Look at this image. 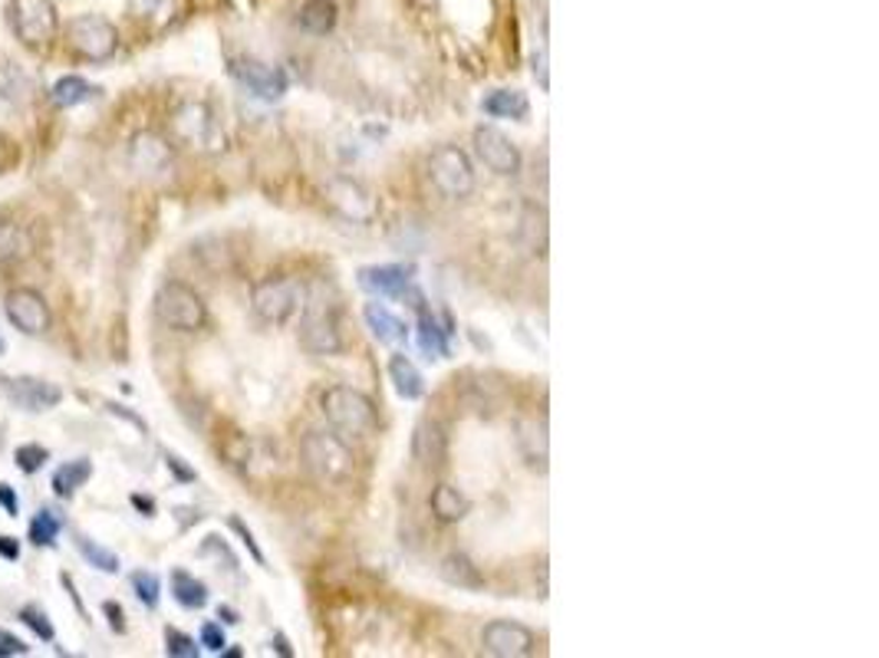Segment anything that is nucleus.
Returning <instances> with one entry per match:
<instances>
[{
	"instance_id": "37",
	"label": "nucleus",
	"mask_w": 879,
	"mask_h": 658,
	"mask_svg": "<svg viewBox=\"0 0 879 658\" xmlns=\"http://www.w3.org/2000/svg\"><path fill=\"white\" fill-rule=\"evenodd\" d=\"M165 652L172 658H198V646L192 636H185L178 629H165Z\"/></svg>"
},
{
	"instance_id": "1",
	"label": "nucleus",
	"mask_w": 879,
	"mask_h": 658,
	"mask_svg": "<svg viewBox=\"0 0 879 658\" xmlns=\"http://www.w3.org/2000/svg\"><path fill=\"white\" fill-rule=\"evenodd\" d=\"M300 457L324 487H343L356 467V457L339 432H307V439L300 441Z\"/></svg>"
},
{
	"instance_id": "39",
	"label": "nucleus",
	"mask_w": 879,
	"mask_h": 658,
	"mask_svg": "<svg viewBox=\"0 0 879 658\" xmlns=\"http://www.w3.org/2000/svg\"><path fill=\"white\" fill-rule=\"evenodd\" d=\"M202 646L208 649V652H224V646H227V639H224V629H221L218 623H205L202 626Z\"/></svg>"
},
{
	"instance_id": "6",
	"label": "nucleus",
	"mask_w": 879,
	"mask_h": 658,
	"mask_svg": "<svg viewBox=\"0 0 879 658\" xmlns=\"http://www.w3.org/2000/svg\"><path fill=\"white\" fill-rule=\"evenodd\" d=\"M70 47L90 63H106L119 50V30L106 17H96V13L76 17L70 23Z\"/></svg>"
},
{
	"instance_id": "14",
	"label": "nucleus",
	"mask_w": 879,
	"mask_h": 658,
	"mask_svg": "<svg viewBox=\"0 0 879 658\" xmlns=\"http://www.w3.org/2000/svg\"><path fill=\"white\" fill-rule=\"evenodd\" d=\"M330 195V205L343 215L346 220H356V224H369L376 218V198L352 178H336L327 188Z\"/></svg>"
},
{
	"instance_id": "29",
	"label": "nucleus",
	"mask_w": 879,
	"mask_h": 658,
	"mask_svg": "<svg viewBox=\"0 0 879 658\" xmlns=\"http://www.w3.org/2000/svg\"><path fill=\"white\" fill-rule=\"evenodd\" d=\"M481 110L488 112V115H494V119H528L531 103H528V96L521 90H494L481 103Z\"/></svg>"
},
{
	"instance_id": "26",
	"label": "nucleus",
	"mask_w": 879,
	"mask_h": 658,
	"mask_svg": "<svg viewBox=\"0 0 879 658\" xmlns=\"http://www.w3.org/2000/svg\"><path fill=\"white\" fill-rule=\"evenodd\" d=\"M30 250H33V237L27 234V227L17 220H0V264H17L30 257Z\"/></svg>"
},
{
	"instance_id": "17",
	"label": "nucleus",
	"mask_w": 879,
	"mask_h": 658,
	"mask_svg": "<svg viewBox=\"0 0 879 658\" xmlns=\"http://www.w3.org/2000/svg\"><path fill=\"white\" fill-rule=\"evenodd\" d=\"M129 158H132V165H135L139 172H145V175H159V172H165V168L172 165V148H168V142H165L162 135H155V132H139V135H132V142H129Z\"/></svg>"
},
{
	"instance_id": "20",
	"label": "nucleus",
	"mask_w": 879,
	"mask_h": 658,
	"mask_svg": "<svg viewBox=\"0 0 879 658\" xmlns=\"http://www.w3.org/2000/svg\"><path fill=\"white\" fill-rule=\"evenodd\" d=\"M441 579L448 586H458V589H484V573L478 569V563L464 553H448L441 559Z\"/></svg>"
},
{
	"instance_id": "33",
	"label": "nucleus",
	"mask_w": 879,
	"mask_h": 658,
	"mask_svg": "<svg viewBox=\"0 0 879 658\" xmlns=\"http://www.w3.org/2000/svg\"><path fill=\"white\" fill-rule=\"evenodd\" d=\"M76 549H80V556L90 563V566H96V569H103V573H119V556L112 553V549L100 547L96 541H90V537H76Z\"/></svg>"
},
{
	"instance_id": "31",
	"label": "nucleus",
	"mask_w": 879,
	"mask_h": 658,
	"mask_svg": "<svg viewBox=\"0 0 879 658\" xmlns=\"http://www.w3.org/2000/svg\"><path fill=\"white\" fill-rule=\"evenodd\" d=\"M448 329H439V323H436V317L429 313V310H422L419 313V346H422V352L429 356V359H441V356H448Z\"/></svg>"
},
{
	"instance_id": "8",
	"label": "nucleus",
	"mask_w": 879,
	"mask_h": 658,
	"mask_svg": "<svg viewBox=\"0 0 879 658\" xmlns=\"http://www.w3.org/2000/svg\"><path fill=\"white\" fill-rule=\"evenodd\" d=\"M231 73H234V80H237L251 96H257V100H264V103L280 100V96L287 93V86H290V80H287V73H284L280 66L260 63V60H254V56H241V60H234V63H231Z\"/></svg>"
},
{
	"instance_id": "40",
	"label": "nucleus",
	"mask_w": 879,
	"mask_h": 658,
	"mask_svg": "<svg viewBox=\"0 0 879 658\" xmlns=\"http://www.w3.org/2000/svg\"><path fill=\"white\" fill-rule=\"evenodd\" d=\"M27 652H30V646H27L23 639H17L13 633H7V629H0V658L27 656Z\"/></svg>"
},
{
	"instance_id": "15",
	"label": "nucleus",
	"mask_w": 879,
	"mask_h": 658,
	"mask_svg": "<svg viewBox=\"0 0 879 658\" xmlns=\"http://www.w3.org/2000/svg\"><path fill=\"white\" fill-rule=\"evenodd\" d=\"M514 441H518V451H521L524 464L544 474L550 461L548 422H544V419H518V425H514Z\"/></svg>"
},
{
	"instance_id": "28",
	"label": "nucleus",
	"mask_w": 879,
	"mask_h": 658,
	"mask_svg": "<svg viewBox=\"0 0 879 658\" xmlns=\"http://www.w3.org/2000/svg\"><path fill=\"white\" fill-rule=\"evenodd\" d=\"M336 3L333 0H307L297 13V23L314 33V37H327L333 27H336Z\"/></svg>"
},
{
	"instance_id": "49",
	"label": "nucleus",
	"mask_w": 879,
	"mask_h": 658,
	"mask_svg": "<svg viewBox=\"0 0 879 658\" xmlns=\"http://www.w3.org/2000/svg\"><path fill=\"white\" fill-rule=\"evenodd\" d=\"M221 616H224V623H231V626H234V623H237V616H234V613H231V609H221Z\"/></svg>"
},
{
	"instance_id": "7",
	"label": "nucleus",
	"mask_w": 879,
	"mask_h": 658,
	"mask_svg": "<svg viewBox=\"0 0 879 658\" xmlns=\"http://www.w3.org/2000/svg\"><path fill=\"white\" fill-rule=\"evenodd\" d=\"M10 23L27 47H47L57 37V7L53 0H13Z\"/></svg>"
},
{
	"instance_id": "42",
	"label": "nucleus",
	"mask_w": 879,
	"mask_h": 658,
	"mask_svg": "<svg viewBox=\"0 0 879 658\" xmlns=\"http://www.w3.org/2000/svg\"><path fill=\"white\" fill-rule=\"evenodd\" d=\"M103 609H106V616H110L112 629H115V633H125V613H122V606H119V603H103Z\"/></svg>"
},
{
	"instance_id": "23",
	"label": "nucleus",
	"mask_w": 879,
	"mask_h": 658,
	"mask_svg": "<svg viewBox=\"0 0 879 658\" xmlns=\"http://www.w3.org/2000/svg\"><path fill=\"white\" fill-rule=\"evenodd\" d=\"M362 317H366V327L372 329V336L379 342H392L396 346V342H406L409 339V327L389 307H382V304H366Z\"/></svg>"
},
{
	"instance_id": "18",
	"label": "nucleus",
	"mask_w": 879,
	"mask_h": 658,
	"mask_svg": "<svg viewBox=\"0 0 879 658\" xmlns=\"http://www.w3.org/2000/svg\"><path fill=\"white\" fill-rule=\"evenodd\" d=\"M412 454L422 467H441L448 461V435L436 419L419 422L412 435Z\"/></svg>"
},
{
	"instance_id": "36",
	"label": "nucleus",
	"mask_w": 879,
	"mask_h": 658,
	"mask_svg": "<svg viewBox=\"0 0 879 658\" xmlns=\"http://www.w3.org/2000/svg\"><path fill=\"white\" fill-rule=\"evenodd\" d=\"M20 623L30 626L43 642H53V636H57V633H53V623L47 619V613H43L40 606H23V609H20Z\"/></svg>"
},
{
	"instance_id": "35",
	"label": "nucleus",
	"mask_w": 879,
	"mask_h": 658,
	"mask_svg": "<svg viewBox=\"0 0 879 658\" xmlns=\"http://www.w3.org/2000/svg\"><path fill=\"white\" fill-rule=\"evenodd\" d=\"M13 461H17V467H20L23 474H37V471L50 461V451H47L43 444H20L17 454H13Z\"/></svg>"
},
{
	"instance_id": "21",
	"label": "nucleus",
	"mask_w": 879,
	"mask_h": 658,
	"mask_svg": "<svg viewBox=\"0 0 879 658\" xmlns=\"http://www.w3.org/2000/svg\"><path fill=\"white\" fill-rule=\"evenodd\" d=\"M518 237H521L528 254L544 257L548 254V212L538 205H524L521 220H518Z\"/></svg>"
},
{
	"instance_id": "27",
	"label": "nucleus",
	"mask_w": 879,
	"mask_h": 658,
	"mask_svg": "<svg viewBox=\"0 0 879 658\" xmlns=\"http://www.w3.org/2000/svg\"><path fill=\"white\" fill-rule=\"evenodd\" d=\"M96 93H100V90H96L93 83H86L83 76H60V80L53 83L50 100H53V106H60V110H73V106H80V103H90Z\"/></svg>"
},
{
	"instance_id": "50",
	"label": "nucleus",
	"mask_w": 879,
	"mask_h": 658,
	"mask_svg": "<svg viewBox=\"0 0 879 658\" xmlns=\"http://www.w3.org/2000/svg\"><path fill=\"white\" fill-rule=\"evenodd\" d=\"M0 352H3V339H0Z\"/></svg>"
},
{
	"instance_id": "46",
	"label": "nucleus",
	"mask_w": 879,
	"mask_h": 658,
	"mask_svg": "<svg viewBox=\"0 0 879 658\" xmlns=\"http://www.w3.org/2000/svg\"><path fill=\"white\" fill-rule=\"evenodd\" d=\"M106 409H110L112 415H122V419H125V422H132V425H135V429H139V432H145V422H142V419H135V415H132V412H125V409H122V405H106Z\"/></svg>"
},
{
	"instance_id": "16",
	"label": "nucleus",
	"mask_w": 879,
	"mask_h": 658,
	"mask_svg": "<svg viewBox=\"0 0 879 658\" xmlns=\"http://www.w3.org/2000/svg\"><path fill=\"white\" fill-rule=\"evenodd\" d=\"M175 132L192 142V145H202V148H212V142L218 138V125H215V115L205 103H188L175 112Z\"/></svg>"
},
{
	"instance_id": "11",
	"label": "nucleus",
	"mask_w": 879,
	"mask_h": 658,
	"mask_svg": "<svg viewBox=\"0 0 879 658\" xmlns=\"http://www.w3.org/2000/svg\"><path fill=\"white\" fill-rule=\"evenodd\" d=\"M3 313H7V320L13 327L20 329V332H27V336H43L50 329V323H53L47 300L37 290H30V287H13L3 297Z\"/></svg>"
},
{
	"instance_id": "44",
	"label": "nucleus",
	"mask_w": 879,
	"mask_h": 658,
	"mask_svg": "<svg viewBox=\"0 0 879 658\" xmlns=\"http://www.w3.org/2000/svg\"><path fill=\"white\" fill-rule=\"evenodd\" d=\"M534 76H541V90H548L550 80H548V53H538L534 56Z\"/></svg>"
},
{
	"instance_id": "9",
	"label": "nucleus",
	"mask_w": 879,
	"mask_h": 658,
	"mask_svg": "<svg viewBox=\"0 0 879 658\" xmlns=\"http://www.w3.org/2000/svg\"><path fill=\"white\" fill-rule=\"evenodd\" d=\"M474 152L484 162V168H491L501 178H514L521 172V148L494 125H481L474 128Z\"/></svg>"
},
{
	"instance_id": "22",
	"label": "nucleus",
	"mask_w": 879,
	"mask_h": 658,
	"mask_svg": "<svg viewBox=\"0 0 879 658\" xmlns=\"http://www.w3.org/2000/svg\"><path fill=\"white\" fill-rule=\"evenodd\" d=\"M389 379H392L396 392H399L406 402H416V399L426 395V379H422V372H419L416 362H412L409 356H402V352L389 359Z\"/></svg>"
},
{
	"instance_id": "34",
	"label": "nucleus",
	"mask_w": 879,
	"mask_h": 658,
	"mask_svg": "<svg viewBox=\"0 0 879 658\" xmlns=\"http://www.w3.org/2000/svg\"><path fill=\"white\" fill-rule=\"evenodd\" d=\"M132 589H135V596H139V603H142V606H149V609H155V606H159L162 583H159V576H155V573H149V569H135V573H132Z\"/></svg>"
},
{
	"instance_id": "5",
	"label": "nucleus",
	"mask_w": 879,
	"mask_h": 658,
	"mask_svg": "<svg viewBox=\"0 0 879 658\" xmlns=\"http://www.w3.org/2000/svg\"><path fill=\"white\" fill-rule=\"evenodd\" d=\"M429 175H432V185L448 202H461L474 192V165L458 145H441L432 152Z\"/></svg>"
},
{
	"instance_id": "41",
	"label": "nucleus",
	"mask_w": 879,
	"mask_h": 658,
	"mask_svg": "<svg viewBox=\"0 0 879 658\" xmlns=\"http://www.w3.org/2000/svg\"><path fill=\"white\" fill-rule=\"evenodd\" d=\"M0 504H3V511H7V517H17V514H20V504H17V494H13L10 484H0Z\"/></svg>"
},
{
	"instance_id": "47",
	"label": "nucleus",
	"mask_w": 879,
	"mask_h": 658,
	"mask_svg": "<svg viewBox=\"0 0 879 658\" xmlns=\"http://www.w3.org/2000/svg\"><path fill=\"white\" fill-rule=\"evenodd\" d=\"M132 504H135V507H139L145 517H152V514H155V504H152L149 497H142V494H132Z\"/></svg>"
},
{
	"instance_id": "30",
	"label": "nucleus",
	"mask_w": 879,
	"mask_h": 658,
	"mask_svg": "<svg viewBox=\"0 0 879 658\" xmlns=\"http://www.w3.org/2000/svg\"><path fill=\"white\" fill-rule=\"evenodd\" d=\"M172 596L185 609H205L208 606V586L202 579H195L192 573H185V569L172 573Z\"/></svg>"
},
{
	"instance_id": "25",
	"label": "nucleus",
	"mask_w": 879,
	"mask_h": 658,
	"mask_svg": "<svg viewBox=\"0 0 879 658\" xmlns=\"http://www.w3.org/2000/svg\"><path fill=\"white\" fill-rule=\"evenodd\" d=\"M90 474H93V464H90V457H76V461H67V464H60L57 471H53V481H50V487H53V494L57 497H63V501H70L86 481H90Z\"/></svg>"
},
{
	"instance_id": "2",
	"label": "nucleus",
	"mask_w": 879,
	"mask_h": 658,
	"mask_svg": "<svg viewBox=\"0 0 879 658\" xmlns=\"http://www.w3.org/2000/svg\"><path fill=\"white\" fill-rule=\"evenodd\" d=\"M320 409L327 415V422L333 425V432L339 435H352V439H366L379 415H376V402L362 392V389H352V385H333L324 392L320 399Z\"/></svg>"
},
{
	"instance_id": "24",
	"label": "nucleus",
	"mask_w": 879,
	"mask_h": 658,
	"mask_svg": "<svg viewBox=\"0 0 879 658\" xmlns=\"http://www.w3.org/2000/svg\"><path fill=\"white\" fill-rule=\"evenodd\" d=\"M429 507H432V514H436L439 524H458V521H464L471 514V501L458 487H451V484H439L432 491Z\"/></svg>"
},
{
	"instance_id": "43",
	"label": "nucleus",
	"mask_w": 879,
	"mask_h": 658,
	"mask_svg": "<svg viewBox=\"0 0 879 658\" xmlns=\"http://www.w3.org/2000/svg\"><path fill=\"white\" fill-rule=\"evenodd\" d=\"M165 461H168V467L175 471V477H178V481H195V471H192V467H185V464H182L175 454H168Z\"/></svg>"
},
{
	"instance_id": "19",
	"label": "nucleus",
	"mask_w": 879,
	"mask_h": 658,
	"mask_svg": "<svg viewBox=\"0 0 879 658\" xmlns=\"http://www.w3.org/2000/svg\"><path fill=\"white\" fill-rule=\"evenodd\" d=\"M359 287L376 294V297H399L409 290V270L406 267H362L359 270Z\"/></svg>"
},
{
	"instance_id": "38",
	"label": "nucleus",
	"mask_w": 879,
	"mask_h": 658,
	"mask_svg": "<svg viewBox=\"0 0 879 658\" xmlns=\"http://www.w3.org/2000/svg\"><path fill=\"white\" fill-rule=\"evenodd\" d=\"M231 531H234V534L241 537V544H244V547H247V553L254 556V563H260V566L267 563V559H264V553H260V547H257V541H254V534H251V531L244 527V521L231 517Z\"/></svg>"
},
{
	"instance_id": "4",
	"label": "nucleus",
	"mask_w": 879,
	"mask_h": 658,
	"mask_svg": "<svg viewBox=\"0 0 879 658\" xmlns=\"http://www.w3.org/2000/svg\"><path fill=\"white\" fill-rule=\"evenodd\" d=\"M251 307L254 313L270 323V327H284L287 320H294V313L304 307V287L294 277H267L254 287L251 294Z\"/></svg>"
},
{
	"instance_id": "48",
	"label": "nucleus",
	"mask_w": 879,
	"mask_h": 658,
	"mask_svg": "<svg viewBox=\"0 0 879 658\" xmlns=\"http://www.w3.org/2000/svg\"><path fill=\"white\" fill-rule=\"evenodd\" d=\"M274 646H277V652H280L284 658H294V649L287 646V639H284V636H274Z\"/></svg>"
},
{
	"instance_id": "13",
	"label": "nucleus",
	"mask_w": 879,
	"mask_h": 658,
	"mask_svg": "<svg viewBox=\"0 0 879 658\" xmlns=\"http://www.w3.org/2000/svg\"><path fill=\"white\" fill-rule=\"evenodd\" d=\"M300 342L314 356H336V352H343V336H339V323H336L333 310L310 307L304 313V323H300Z\"/></svg>"
},
{
	"instance_id": "12",
	"label": "nucleus",
	"mask_w": 879,
	"mask_h": 658,
	"mask_svg": "<svg viewBox=\"0 0 879 658\" xmlns=\"http://www.w3.org/2000/svg\"><path fill=\"white\" fill-rule=\"evenodd\" d=\"M0 389L23 412H47V409H53V405L63 402V389L60 385L43 382V379H33V376H3L0 379Z\"/></svg>"
},
{
	"instance_id": "3",
	"label": "nucleus",
	"mask_w": 879,
	"mask_h": 658,
	"mask_svg": "<svg viewBox=\"0 0 879 658\" xmlns=\"http://www.w3.org/2000/svg\"><path fill=\"white\" fill-rule=\"evenodd\" d=\"M155 313L159 320L175 332H198L208 323V310H205V300L182 280H168L159 287V297H155Z\"/></svg>"
},
{
	"instance_id": "45",
	"label": "nucleus",
	"mask_w": 879,
	"mask_h": 658,
	"mask_svg": "<svg viewBox=\"0 0 879 658\" xmlns=\"http://www.w3.org/2000/svg\"><path fill=\"white\" fill-rule=\"evenodd\" d=\"M0 556L3 559H17L20 556V544L13 537H0Z\"/></svg>"
},
{
	"instance_id": "10",
	"label": "nucleus",
	"mask_w": 879,
	"mask_h": 658,
	"mask_svg": "<svg viewBox=\"0 0 879 658\" xmlns=\"http://www.w3.org/2000/svg\"><path fill=\"white\" fill-rule=\"evenodd\" d=\"M481 646L484 652L494 658H524L534 656L538 649V636L521 626V623H511V619H494L484 626L481 633Z\"/></svg>"
},
{
	"instance_id": "32",
	"label": "nucleus",
	"mask_w": 879,
	"mask_h": 658,
	"mask_svg": "<svg viewBox=\"0 0 879 658\" xmlns=\"http://www.w3.org/2000/svg\"><path fill=\"white\" fill-rule=\"evenodd\" d=\"M27 534H30V544L33 547H53L57 537H60V517H53L50 511H40V514L30 517Z\"/></svg>"
}]
</instances>
